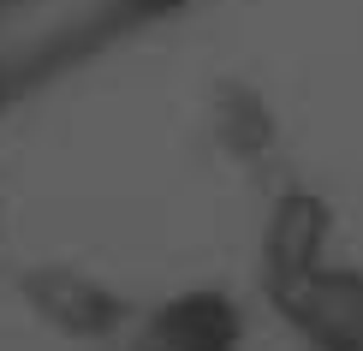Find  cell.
<instances>
[{"mask_svg":"<svg viewBox=\"0 0 363 351\" xmlns=\"http://www.w3.org/2000/svg\"><path fill=\"white\" fill-rule=\"evenodd\" d=\"M340 351H363V286L340 292Z\"/></svg>","mask_w":363,"mask_h":351,"instance_id":"cell-2","label":"cell"},{"mask_svg":"<svg viewBox=\"0 0 363 351\" xmlns=\"http://www.w3.org/2000/svg\"><path fill=\"white\" fill-rule=\"evenodd\" d=\"M179 0H0V101Z\"/></svg>","mask_w":363,"mask_h":351,"instance_id":"cell-1","label":"cell"}]
</instances>
